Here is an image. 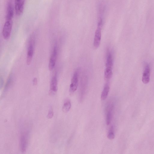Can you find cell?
Returning a JSON list of instances; mask_svg holds the SVG:
<instances>
[{"label": "cell", "mask_w": 154, "mask_h": 154, "mask_svg": "<svg viewBox=\"0 0 154 154\" xmlns=\"http://www.w3.org/2000/svg\"><path fill=\"white\" fill-rule=\"evenodd\" d=\"M113 106L110 105L108 106L106 116L107 125L109 126L112 120V113Z\"/></svg>", "instance_id": "11"}, {"label": "cell", "mask_w": 154, "mask_h": 154, "mask_svg": "<svg viewBox=\"0 0 154 154\" xmlns=\"http://www.w3.org/2000/svg\"><path fill=\"white\" fill-rule=\"evenodd\" d=\"M35 42L34 36H32L31 38L28 45L27 56L26 63L28 65L31 64L34 53V47Z\"/></svg>", "instance_id": "1"}, {"label": "cell", "mask_w": 154, "mask_h": 154, "mask_svg": "<svg viewBox=\"0 0 154 154\" xmlns=\"http://www.w3.org/2000/svg\"><path fill=\"white\" fill-rule=\"evenodd\" d=\"M57 57V49L55 46L50 59L48 68L50 71H52L55 67Z\"/></svg>", "instance_id": "4"}, {"label": "cell", "mask_w": 154, "mask_h": 154, "mask_svg": "<svg viewBox=\"0 0 154 154\" xmlns=\"http://www.w3.org/2000/svg\"><path fill=\"white\" fill-rule=\"evenodd\" d=\"M33 83L34 86H36L37 83V80L36 78H34L33 80Z\"/></svg>", "instance_id": "19"}, {"label": "cell", "mask_w": 154, "mask_h": 154, "mask_svg": "<svg viewBox=\"0 0 154 154\" xmlns=\"http://www.w3.org/2000/svg\"><path fill=\"white\" fill-rule=\"evenodd\" d=\"M113 74L112 68H106L105 71V77L107 80H109L112 77Z\"/></svg>", "instance_id": "15"}, {"label": "cell", "mask_w": 154, "mask_h": 154, "mask_svg": "<svg viewBox=\"0 0 154 154\" xmlns=\"http://www.w3.org/2000/svg\"><path fill=\"white\" fill-rule=\"evenodd\" d=\"M12 82V77L11 76H10L9 77L7 80L5 86V88L4 89V92H6V91H7V90H8V89L10 87L11 85Z\"/></svg>", "instance_id": "17"}, {"label": "cell", "mask_w": 154, "mask_h": 154, "mask_svg": "<svg viewBox=\"0 0 154 154\" xmlns=\"http://www.w3.org/2000/svg\"><path fill=\"white\" fill-rule=\"evenodd\" d=\"M25 0H15V9L16 15L19 16L23 13Z\"/></svg>", "instance_id": "6"}, {"label": "cell", "mask_w": 154, "mask_h": 154, "mask_svg": "<svg viewBox=\"0 0 154 154\" xmlns=\"http://www.w3.org/2000/svg\"><path fill=\"white\" fill-rule=\"evenodd\" d=\"M113 65V60L112 56L111 53L109 51L107 54L106 68H112Z\"/></svg>", "instance_id": "13"}, {"label": "cell", "mask_w": 154, "mask_h": 154, "mask_svg": "<svg viewBox=\"0 0 154 154\" xmlns=\"http://www.w3.org/2000/svg\"><path fill=\"white\" fill-rule=\"evenodd\" d=\"M13 27L12 21H6L3 30V36L4 39L7 40L10 37Z\"/></svg>", "instance_id": "3"}, {"label": "cell", "mask_w": 154, "mask_h": 154, "mask_svg": "<svg viewBox=\"0 0 154 154\" xmlns=\"http://www.w3.org/2000/svg\"><path fill=\"white\" fill-rule=\"evenodd\" d=\"M28 134L27 132L23 131L21 133L20 136V150L22 152L26 151L28 142Z\"/></svg>", "instance_id": "2"}, {"label": "cell", "mask_w": 154, "mask_h": 154, "mask_svg": "<svg viewBox=\"0 0 154 154\" xmlns=\"http://www.w3.org/2000/svg\"><path fill=\"white\" fill-rule=\"evenodd\" d=\"M110 89L109 84L107 83L106 84L103 90L101 95V98L102 100H105L108 97Z\"/></svg>", "instance_id": "12"}, {"label": "cell", "mask_w": 154, "mask_h": 154, "mask_svg": "<svg viewBox=\"0 0 154 154\" xmlns=\"http://www.w3.org/2000/svg\"><path fill=\"white\" fill-rule=\"evenodd\" d=\"M71 107V103L70 100L68 99H66L62 108L63 112L65 113L68 112L70 110Z\"/></svg>", "instance_id": "14"}, {"label": "cell", "mask_w": 154, "mask_h": 154, "mask_svg": "<svg viewBox=\"0 0 154 154\" xmlns=\"http://www.w3.org/2000/svg\"><path fill=\"white\" fill-rule=\"evenodd\" d=\"M54 112L52 108L49 110L47 116V118L48 119L52 118L54 117Z\"/></svg>", "instance_id": "18"}, {"label": "cell", "mask_w": 154, "mask_h": 154, "mask_svg": "<svg viewBox=\"0 0 154 154\" xmlns=\"http://www.w3.org/2000/svg\"><path fill=\"white\" fill-rule=\"evenodd\" d=\"M150 67L148 64H146L144 67L142 77V81L144 83L147 84L149 83L150 80Z\"/></svg>", "instance_id": "8"}, {"label": "cell", "mask_w": 154, "mask_h": 154, "mask_svg": "<svg viewBox=\"0 0 154 154\" xmlns=\"http://www.w3.org/2000/svg\"><path fill=\"white\" fill-rule=\"evenodd\" d=\"M78 84V73L77 71H76L73 75L70 86L69 91L71 93L74 92L77 90Z\"/></svg>", "instance_id": "7"}, {"label": "cell", "mask_w": 154, "mask_h": 154, "mask_svg": "<svg viewBox=\"0 0 154 154\" xmlns=\"http://www.w3.org/2000/svg\"><path fill=\"white\" fill-rule=\"evenodd\" d=\"M115 137L114 132V128L113 126H112L110 128L108 136V138L110 140L113 139Z\"/></svg>", "instance_id": "16"}, {"label": "cell", "mask_w": 154, "mask_h": 154, "mask_svg": "<svg viewBox=\"0 0 154 154\" xmlns=\"http://www.w3.org/2000/svg\"><path fill=\"white\" fill-rule=\"evenodd\" d=\"M101 29L97 28L95 32L94 45L95 48L98 47L100 44L101 35Z\"/></svg>", "instance_id": "10"}, {"label": "cell", "mask_w": 154, "mask_h": 154, "mask_svg": "<svg viewBox=\"0 0 154 154\" xmlns=\"http://www.w3.org/2000/svg\"><path fill=\"white\" fill-rule=\"evenodd\" d=\"M58 89V81L57 73L51 79L50 86L49 94L53 95L56 93Z\"/></svg>", "instance_id": "5"}, {"label": "cell", "mask_w": 154, "mask_h": 154, "mask_svg": "<svg viewBox=\"0 0 154 154\" xmlns=\"http://www.w3.org/2000/svg\"><path fill=\"white\" fill-rule=\"evenodd\" d=\"M13 16V7L11 2H10L8 3L7 7L6 16V21H12Z\"/></svg>", "instance_id": "9"}]
</instances>
